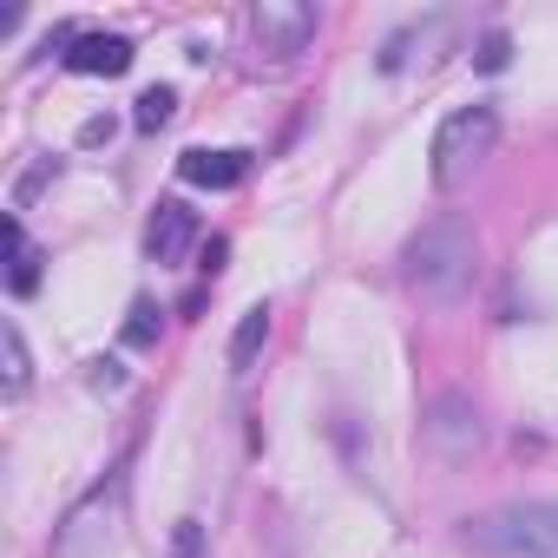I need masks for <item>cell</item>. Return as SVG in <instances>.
Returning a JSON list of instances; mask_svg holds the SVG:
<instances>
[{
    "label": "cell",
    "mask_w": 558,
    "mask_h": 558,
    "mask_svg": "<svg viewBox=\"0 0 558 558\" xmlns=\"http://www.w3.org/2000/svg\"><path fill=\"white\" fill-rule=\"evenodd\" d=\"M493 138H499L493 106H460V112H447L440 132H434V184H440V191H460V184L493 158Z\"/></svg>",
    "instance_id": "obj_3"
},
{
    "label": "cell",
    "mask_w": 558,
    "mask_h": 558,
    "mask_svg": "<svg viewBox=\"0 0 558 558\" xmlns=\"http://www.w3.org/2000/svg\"><path fill=\"white\" fill-rule=\"evenodd\" d=\"M112 519H119V473L106 486H93L60 525H53V558H99L112 545Z\"/></svg>",
    "instance_id": "obj_6"
},
{
    "label": "cell",
    "mask_w": 558,
    "mask_h": 558,
    "mask_svg": "<svg viewBox=\"0 0 558 558\" xmlns=\"http://www.w3.org/2000/svg\"><path fill=\"white\" fill-rule=\"evenodd\" d=\"M66 66L86 73V80H119L132 66V40L125 34H80L73 53H66Z\"/></svg>",
    "instance_id": "obj_8"
},
{
    "label": "cell",
    "mask_w": 558,
    "mask_h": 558,
    "mask_svg": "<svg viewBox=\"0 0 558 558\" xmlns=\"http://www.w3.org/2000/svg\"><path fill=\"white\" fill-rule=\"evenodd\" d=\"M316 27H323V14L310 8V0H256V8H250V40H256V53L269 66L296 60L316 40Z\"/></svg>",
    "instance_id": "obj_5"
},
{
    "label": "cell",
    "mask_w": 558,
    "mask_h": 558,
    "mask_svg": "<svg viewBox=\"0 0 558 558\" xmlns=\"http://www.w3.org/2000/svg\"><path fill=\"white\" fill-rule=\"evenodd\" d=\"M269 342V303H256V310H243V323H236V336H230V368L243 375L250 362H256V349Z\"/></svg>",
    "instance_id": "obj_11"
},
{
    "label": "cell",
    "mask_w": 558,
    "mask_h": 558,
    "mask_svg": "<svg viewBox=\"0 0 558 558\" xmlns=\"http://www.w3.org/2000/svg\"><path fill=\"white\" fill-rule=\"evenodd\" d=\"M473 269H480V236L466 217H434L408 236L401 250V283L421 296V303H460L473 290Z\"/></svg>",
    "instance_id": "obj_1"
},
{
    "label": "cell",
    "mask_w": 558,
    "mask_h": 558,
    "mask_svg": "<svg viewBox=\"0 0 558 558\" xmlns=\"http://www.w3.org/2000/svg\"><path fill=\"white\" fill-rule=\"evenodd\" d=\"M460 545L473 558H558V499H519L466 519Z\"/></svg>",
    "instance_id": "obj_2"
},
{
    "label": "cell",
    "mask_w": 558,
    "mask_h": 558,
    "mask_svg": "<svg viewBox=\"0 0 558 558\" xmlns=\"http://www.w3.org/2000/svg\"><path fill=\"white\" fill-rule=\"evenodd\" d=\"M0 349H8V395H27V381H34V362H27V336L8 323V329H0Z\"/></svg>",
    "instance_id": "obj_12"
},
{
    "label": "cell",
    "mask_w": 558,
    "mask_h": 558,
    "mask_svg": "<svg viewBox=\"0 0 558 558\" xmlns=\"http://www.w3.org/2000/svg\"><path fill=\"white\" fill-rule=\"evenodd\" d=\"M86 381H93V388H119V381H125V368H119L112 355H99V362H86Z\"/></svg>",
    "instance_id": "obj_17"
},
{
    "label": "cell",
    "mask_w": 558,
    "mask_h": 558,
    "mask_svg": "<svg viewBox=\"0 0 558 558\" xmlns=\"http://www.w3.org/2000/svg\"><path fill=\"white\" fill-rule=\"evenodd\" d=\"M191 243H197V210H184L178 197H165L151 210V223H145V256L151 263H178Z\"/></svg>",
    "instance_id": "obj_7"
},
{
    "label": "cell",
    "mask_w": 558,
    "mask_h": 558,
    "mask_svg": "<svg viewBox=\"0 0 558 558\" xmlns=\"http://www.w3.org/2000/svg\"><path fill=\"white\" fill-rule=\"evenodd\" d=\"M243 171H250V151H210V145H197V151L178 158V178L197 184V191H230V184H243Z\"/></svg>",
    "instance_id": "obj_9"
},
{
    "label": "cell",
    "mask_w": 558,
    "mask_h": 558,
    "mask_svg": "<svg viewBox=\"0 0 558 558\" xmlns=\"http://www.w3.org/2000/svg\"><path fill=\"white\" fill-rule=\"evenodd\" d=\"M125 342H132V349H151V342H158V310H151L145 296H138L132 316H125Z\"/></svg>",
    "instance_id": "obj_14"
},
{
    "label": "cell",
    "mask_w": 558,
    "mask_h": 558,
    "mask_svg": "<svg viewBox=\"0 0 558 558\" xmlns=\"http://www.w3.org/2000/svg\"><path fill=\"white\" fill-rule=\"evenodd\" d=\"M106 138H112V119H86L80 125V145H106Z\"/></svg>",
    "instance_id": "obj_18"
},
{
    "label": "cell",
    "mask_w": 558,
    "mask_h": 558,
    "mask_svg": "<svg viewBox=\"0 0 558 558\" xmlns=\"http://www.w3.org/2000/svg\"><path fill=\"white\" fill-rule=\"evenodd\" d=\"M171 112H178V93L171 86H145L132 119H138V132H158V125H171Z\"/></svg>",
    "instance_id": "obj_13"
},
{
    "label": "cell",
    "mask_w": 558,
    "mask_h": 558,
    "mask_svg": "<svg viewBox=\"0 0 558 558\" xmlns=\"http://www.w3.org/2000/svg\"><path fill=\"white\" fill-rule=\"evenodd\" d=\"M204 551V525L197 519H178V532H171V558H197Z\"/></svg>",
    "instance_id": "obj_16"
},
{
    "label": "cell",
    "mask_w": 558,
    "mask_h": 558,
    "mask_svg": "<svg viewBox=\"0 0 558 558\" xmlns=\"http://www.w3.org/2000/svg\"><path fill=\"white\" fill-rule=\"evenodd\" d=\"M223 256H230V243H223V236H210V243H204V269L217 276V269H223Z\"/></svg>",
    "instance_id": "obj_19"
},
{
    "label": "cell",
    "mask_w": 558,
    "mask_h": 558,
    "mask_svg": "<svg viewBox=\"0 0 558 558\" xmlns=\"http://www.w3.org/2000/svg\"><path fill=\"white\" fill-rule=\"evenodd\" d=\"M8 290H14V296H34V290H40V250L27 243L21 217H8Z\"/></svg>",
    "instance_id": "obj_10"
},
{
    "label": "cell",
    "mask_w": 558,
    "mask_h": 558,
    "mask_svg": "<svg viewBox=\"0 0 558 558\" xmlns=\"http://www.w3.org/2000/svg\"><path fill=\"white\" fill-rule=\"evenodd\" d=\"M480 440H486V421H480L473 395L447 388V395L427 401V414H421V453H427L434 466H466V460L480 453Z\"/></svg>",
    "instance_id": "obj_4"
},
{
    "label": "cell",
    "mask_w": 558,
    "mask_h": 558,
    "mask_svg": "<svg viewBox=\"0 0 558 558\" xmlns=\"http://www.w3.org/2000/svg\"><path fill=\"white\" fill-rule=\"evenodd\" d=\"M506 60H512V40H506V34L493 27V34H486V40L473 47V66H480V73H506Z\"/></svg>",
    "instance_id": "obj_15"
}]
</instances>
